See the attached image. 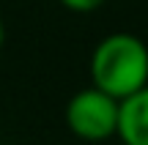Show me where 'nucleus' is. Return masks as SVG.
<instances>
[{
	"label": "nucleus",
	"instance_id": "f257e3e1",
	"mask_svg": "<svg viewBox=\"0 0 148 145\" xmlns=\"http://www.w3.org/2000/svg\"><path fill=\"white\" fill-rule=\"evenodd\" d=\"M93 88L112 99H126L129 93L148 85V47L132 33H110L93 47L90 55Z\"/></svg>",
	"mask_w": 148,
	"mask_h": 145
},
{
	"label": "nucleus",
	"instance_id": "f03ea898",
	"mask_svg": "<svg viewBox=\"0 0 148 145\" xmlns=\"http://www.w3.org/2000/svg\"><path fill=\"white\" fill-rule=\"evenodd\" d=\"M66 126L74 137L85 142H104L115 137L118 126V99L99 88L77 91L66 104Z\"/></svg>",
	"mask_w": 148,
	"mask_h": 145
},
{
	"label": "nucleus",
	"instance_id": "7ed1b4c3",
	"mask_svg": "<svg viewBox=\"0 0 148 145\" xmlns=\"http://www.w3.org/2000/svg\"><path fill=\"white\" fill-rule=\"evenodd\" d=\"M115 137L123 145H148V85L118 101Z\"/></svg>",
	"mask_w": 148,
	"mask_h": 145
},
{
	"label": "nucleus",
	"instance_id": "20e7f679",
	"mask_svg": "<svg viewBox=\"0 0 148 145\" xmlns=\"http://www.w3.org/2000/svg\"><path fill=\"white\" fill-rule=\"evenodd\" d=\"M63 8L69 11H77V14H88V11H96L107 3V0H58Z\"/></svg>",
	"mask_w": 148,
	"mask_h": 145
},
{
	"label": "nucleus",
	"instance_id": "39448f33",
	"mask_svg": "<svg viewBox=\"0 0 148 145\" xmlns=\"http://www.w3.org/2000/svg\"><path fill=\"white\" fill-rule=\"evenodd\" d=\"M3 41H5V27H3V19H0V47H3Z\"/></svg>",
	"mask_w": 148,
	"mask_h": 145
}]
</instances>
